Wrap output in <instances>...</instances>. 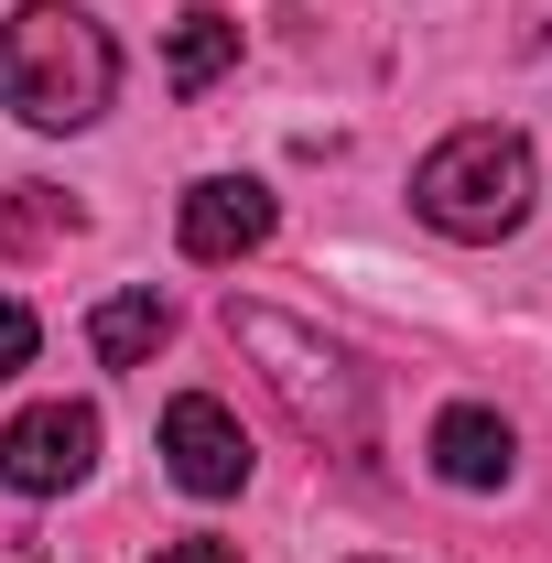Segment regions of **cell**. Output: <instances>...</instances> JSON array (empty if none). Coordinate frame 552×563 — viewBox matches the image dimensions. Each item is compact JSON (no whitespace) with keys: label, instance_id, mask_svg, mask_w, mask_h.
<instances>
[{"label":"cell","instance_id":"obj_8","mask_svg":"<svg viewBox=\"0 0 552 563\" xmlns=\"http://www.w3.org/2000/svg\"><path fill=\"white\" fill-rule=\"evenodd\" d=\"M174 336V303L152 292V282H131V292H109L98 314H87V347H98V368H141V357Z\"/></svg>","mask_w":552,"mask_h":563},{"label":"cell","instance_id":"obj_7","mask_svg":"<svg viewBox=\"0 0 552 563\" xmlns=\"http://www.w3.org/2000/svg\"><path fill=\"white\" fill-rule=\"evenodd\" d=\"M422 455H433V477H444V488H466V498H487V488H509V477H520V433L487 412V401H455V412H433Z\"/></svg>","mask_w":552,"mask_h":563},{"label":"cell","instance_id":"obj_2","mask_svg":"<svg viewBox=\"0 0 552 563\" xmlns=\"http://www.w3.org/2000/svg\"><path fill=\"white\" fill-rule=\"evenodd\" d=\"M228 336L261 357L272 401L292 412V433H303L314 455H368V433H379V390H368V368H357L336 336L292 325V314H272V303H228Z\"/></svg>","mask_w":552,"mask_h":563},{"label":"cell","instance_id":"obj_12","mask_svg":"<svg viewBox=\"0 0 552 563\" xmlns=\"http://www.w3.org/2000/svg\"><path fill=\"white\" fill-rule=\"evenodd\" d=\"M152 563H239V542H207V531H196V542H163Z\"/></svg>","mask_w":552,"mask_h":563},{"label":"cell","instance_id":"obj_14","mask_svg":"<svg viewBox=\"0 0 552 563\" xmlns=\"http://www.w3.org/2000/svg\"><path fill=\"white\" fill-rule=\"evenodd\" d=\"M357 563H379V553H357Z\"/></svg>","mask_w":552,"mask_h":563},{"label":"cell","instance_id":"obj_9","mask_svg":"<svg viewBox=\"0 0 552 563\" xmlns=\"http://www.w3.org/2000/svg\"><path fill=\"white\" fill-rule=\"evenodd\" d=\"M228 66H239V22H228V11H185L174 44H163V87H174V98H207Z\"/></svg>","mask_w":552,"mask_h":563},{"label":"cell","instance_id":"obj_4","mask_svg":"<svg viewBox=\"0 0 552 563\" xmlns=\"http://www.w3.org/2000/svg\"><path fill=\"white\" fill-rule=\"evenodd\" d=\"M98 466V412L87 401H33L22 422H0V488L11 498H66Z\"/></svg>","mask_w":552,"mask_h":563},{"label":"cell","instance_id":"obj_10","mask_svg":"<svg viewBox=\"0 0 552 563\" xmlns=\"http://www.w3.org/2000/svg\"><path fill=\"white\" fill-rule=\"evenodd\" d=\"M76 228H87V207L55 196V185H11V196H0V250H11V261L44 250V239H76Z\"/></svg>","mask_w":552,"mask_h":563},{"label":"cell","instance_id":"obj_13","mask_svg":"<svg viewBox=\"0 0 552 563\" xmlns=\"http://www.w3.org/2000/svg\"><path fill=\"white\" fill-rule=\"evenodd\" d=\"M531 44H552V0H520V55Z\"/></svg>","mask_w":552,"mask_h":563},{"label":"cell","instance_id":"obj_5","mask_svg":"<svg viewBox=\"0 0 552 563\" xmlns=\"http://www.w3.org/2000/svg\"><path fill=\"white\" fill-rule=\"evenodd\" d=\"M163 466H174L185 498H239L250 488V433H239V412L217 390H174L163 401Z\"/></svg>","mask_w":552,"mask_h":563},{"label":"cell","instance_id":"obj_11","mask_svg":"<svg viewBox=\"0 0 552 563\" xmlns=\"http://www.w3.org/2000/svg\"><path fill=\"white\" fill-rule=\"evenodd\" d=\"M33 347H44L33 303H11V292H0V379H11V368H33Z\"/></svg>","mask_w":552,"mask_h":563},{"label":"cell","instance_id":"obj_3","mask_svg":"<svg viewBox=\"0 0 552 563\" xmlns=\"http://www.w3.org/2000/svg\"><path fill=\"white\" fill-rule=\"evenodd\" d=\"M531 196H542V163H531V141L498 131V120L444 131L422 152V174H412L422 228H444V239H466V250H498V239L531 217Z\"/></svg>","mask_w":552,"mask_h":563},{"label":"cell","instance_id":"obj_6","mask_svg":"<svg viewBox=\"0 0 552 563\" xmlns=\"http://www.w3.org/2000/svg\"><path fill=\"white\" fill-rule=\"evenodd\" d=\"M272 185H250V174H207L196 196H185V217H174V239H185V261H250V250H272Z\"/></svg>","mask_w":552,"mask_h":563},{"label":"cell","instance_id":"obj_1","mask_svg":"<svg viewBox=\"0 0 552 563\" xmlns=\"http://www.w3.org/2000/svg\"><path fill=\"white\" fill-rule=\"evenodd\" d=\"M120 98V44L76 0H22L0 22V109L22 131H87Z\"/></svg>","mask_w":552,"mask_h":563}]
</instances>
